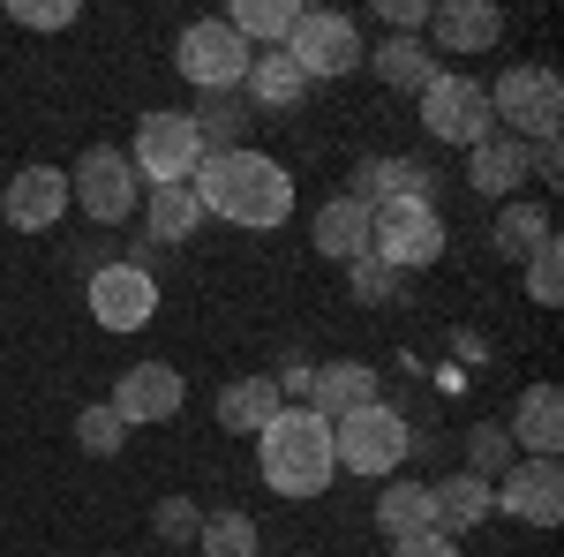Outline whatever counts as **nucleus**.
Instances as JSON below:
<instances>
[{
  "mask_svg": "<svg viewBox=\"0 0 564 557\" xmlns=\"http://www.w3.org/2000/svg\"><path fill=\"white\" fill-rule=\"evenodd\" d=\"M188 189H196L204 218H226L241 234H271V226H286V212H294V173L279 167V159H263L257 143L249 151H226V159H204V167L188 173Z\"/></svg>",
  "mask_w": 564,
  "mask_h": 557,
  "instance_id": "f257e3e1",
  "label": "nucleus"
},
{
  "mask_svg": "<svg viewBox=\"0 0 564 557\" xmlns=\"http://www.w3.org/2000/svg\"><path fill=\"white\" fill-rule=\"evenodd\" d=\"M361 68H377V76H384L391 90H414V98H422V90H430L436 76H444V61H436V53H430L422 39H384L377 53H369V61H361Z\"/></svg>",
  "mask_w": 564,
  "mask_h": 557,
  "instance_id": "a878e982",
  "label": "nucleus"
},
{
  "mask_svg": "<svg viewBox=\"0 0 564 557\" xmlns=\"http://www.w3.org/2000/svg\"><path fill=\"white\" fill-rule=\"evenodd\" d=\"M505 39V8L489 0H430V53L459 61V53H489Z\"/></svg>",
  "mask_w": 564,
  "mask_h": 557,
  "instance_id": "2eb2a0df",
  "label": "nucleus"
},
{
  "mask_svg": "<svg viewBox=\"0 0 564 557\" xmlns=\"http://www.w3.org/2000/svg\"><path fill=\"white\" fill-rule=\"evenodd\" d=\"M444 212H436L430 196H384V204H369V257L391 264L399 279L406 271H430L444 257Z\"/></svg>",
  "mask_w": 564,
  "mask_h": 557,
  "instance_id": "7ed1b4c3",
  "label": "nucleus"
},
{
  "mask_svg": "<svg viewBox=\"0 0 564 557\" xmlns=\"http://www.w3.org/2000/svg\"><path fill=\"white\" fill-rule=\"evenodd\" d=\"M0 218L15 234H53L68 218V167H23L0 189Z\"/></svg>",
  "mask_w": 564,
  "mask_h": 557,
  "instance_id": "4468645a",
  "label": "nucleus"
},
{
  "mask_svg": "<svg viewBox=\"0 0 564 557\" xmlns=\"http://www.w3.org/2000/svg\"><path fill=\"white\" fill-rule=\"evenodd\" d=\"M181 399H188V385H181L174 362H129L106 407H113V415H121L129 429H143V422H174Z\"/></svg>",
  "mask_w": 564,
  "mask_h": 557,
  "instance_id": "ddd939ff",
  "label": "nucleus"
},
{
  "mask_svg": "<svg viewBox=\"0 0 564 557\" xmlns=\"http://www.w3.org/2000/svg\"><path fill=\"white\" fill-rule=\"evenodd\" d=\"M151 535H159V550H196V535H204V505H196V497H159Z\"/></svg>",
  "mask_w": 564,
  "mask_h": 557,
  "instance_id": "7c9ffc66",
  "label": "nucleus"
},
{
  "mask_svg": "<svg viewBox=\"0 0 564 557\" xmlns=\"http://www.w3.org/2000/svg\"><path fill=\"white\" fill-rule=\"evenodd\" d=\"M489 121L505 136H520V143H550L564 129V84L557 68H542V61H512L497 84H489Z\"/></svg>",
  "mask_w": 564,
  "mask_h": 557,
  "instance_id": "20e7f679",
  "label": "nucleus"
},
{
  "mask_svg": "<svg viewBox=\"0 0 564 557\" xmlns=\"http://www.w3.org/2000/svg\"><path fill=\"white\" fill-rule=\"evenodd\" d=\"M557 226H550V204H534V196H512L505 212H497V226H489V249L497 257H512V264H527L542 242H550Z\"/></svg>",
  "mask_w": 564,
  "mask_h": 557,
  "instance_id": "393cba45",
  "label": "nucleus"
},
{
  "mask_svg": "<svg viewBox=\"0 0 564 557\" xmlns=\"http://www.w3.org/2000/svg\"><path fill=\"white\" fill-rule=\"evenodd\" d=\"M332 452H339L347 474L384 482V474H399V460L414 452V429H406V415H399L391 399H369V407H354V415L332 422Z\"/></svg>",
  "mask_w": 564,
  "mask_h": 557,
  "instance_id": "39448f33",
  "label": "nucleus"
},
{
  "mask_svg": "<svg viewBox=\"0 0 564 557\" xmlns=\"http://www.w3.org/2000/svg\"><path fill=\"white\" fill-rule=\"evenodd\" d=\"M196 550L204 557H257L263 550V535H257V519L249 513H204V535H196Z\"/></svg>",
  "mask_w": 564,
  "mask_h": 557,
  "instance_id": "c756f323",
  "label": "nucleus"
},
{
  "mask_svg": "<svg viewBox=\"0 0 564 557\" xmlns=\"http://www.w3.org/2000/svg\"><path fill=\"white\" fill-rule=\"evenodd\" d=\"M308 242H316V257H332V264H361V257H369V204H354V196L316 204Z\"/></svg>",
  "mask_w": 564,
  "mask_h": 557,
  "instance_id": "412c9836",
  "label": "nucleus"
},
{
  "mask_svg": "<svg viewBox=\"0 0 564 557\" xmlns=\"http://www.w3.org/2000/svg\"><path fill=\"white\" fill-rule=\"evenodd\" d=\"M279 407H286L279 377H234V385H218V429H234V437H257Z\"/></svg>",
  "mask_w": 564,
  "mask_h": 557,
  "instance_id": "5701e85b",
  "label": "nucleus"
},
{
  "mask_svg": "<svg viewBox=\"0 0 564 557\" xmlns=\"http://www.w3.org/2000/svg\"><path fill=\"white\" fill-rule=\"evenodd\" d=\"M249 61H257V45L234 39L226 15H204V23H188V31L174 39V68L196 84V98H204V90H241Z\"/></svg>",
  "mask_w": 564,
  "mask_h": 557,
  "instance_id": "6e6552de",
  "label": "nucleus"
},
{
  "mask_svg": "<svg viewBox=\"0 0 564 557\" xmlns=\"http://www.w3.org/2000/svg\"><path fill=\"white\" fill-rule=\"evenodd\" d=\"M129 167L143 189H166V181H188V173L204 167V143H196V129H188V114H143L135 121V143H129Z\"/></svg>",
  "mask_w": 564,
  "mask_h": 557,
  "instance_id": "9d476101",
  "label": "nucleus"
},
{
  "mask_svg": "<svg viewBox=\"0 0 564 557\" xmlns=\"http://www.w3.org/2000/svg\"><path fill=\"white\" fill-rule=\"evenodd\" d=\"M286 61L308 84H339V76H354L369 61V45H361V23L347 8H302L294 31H286Z\"/></svg>",
  "mask_w": 564,
  "mask_h": 557,
  "instance_id": "423d86ee",
  "label": "nucleus"
},
{
  "mask_svg": "<svg viewBox=\"0 0 564 557\" xmlns=\"http://www.w3.org/2000/svg\"><path fill=\"white\" fill-rule=\"evenodd\" d=\"M294 15H302L294 0H234V8H226V31H234L241 45H257V53H263V45H286Z\"/></svg>",
  "mask_w": 564,
  "mask_h": 557,
  "instance_id": "c85d7f7f",
  "label": "nucleus"
},
{
  "mask_svg": "<svg viewBox=\"0 0 564 557\" xmlns=\"http://www.w3.org/2000/svg\"><path fill=\"white\" fill-rule=\"evenodd\" d=\"M257 474H263V490H271V497H294V505L324 497V490L339 482L332 422H324L316 407H302V399H286V407L257 429Z\"/></svg>",
  "mask_w": 564,
  "mask_h": 557,
  "instance_id": "f03ea898",
  "label": "nucleus"
},
{
  "mask_svg": "<svg viewBox=\"0 0 564 557\" xmlns=\"http://www.w3.org/2000/svg\"><path fill=\"white\" fill-rule=\"evenodd\" d=\"M377 527H384V543H406V535H430V527H436L430 482H384V490H377Z\"/></svg>",
  "mask_w": 564,
  "mask_h": 557,
  "instance_id": "bb28decb",
  "label": "nucleus"
},
{
  "mask_svg": "<svg viewBox=\"0 0 564 557\" xmlns=\"http://www.w3.org/2000/svg\"><path fill=\"white\" fill-rule=\"evenodd\" d=\"M76 444H84L90 460H113V452L129 444V422H121V415H113L106 399H90L84 415H76Z\"/></svg>",
  "mask_w": 564,
  "mask_h": 557,
  "instance_id": "2f4dec72",
  "label": "nucleus"
},
{
  "mask_svg": "<svg viewBox=\"0 0 564 557\" xmlns=\"http://www.w3.org/2000/svg\"><path fill=\"white\" fill-rule=\"evenodd\" d=\"M68 204H76L90 226H121V218H135V204H143V181H135L129 151L90 143L84 159L68 167Z\"/></svg>",
  "mask_w": 564,
  "mask_h": 557,
  "instance_id": "0eeeda50",
  "label": "nucleus"
},
{
  "mask_svg": "<svg viewBox=\"0 0 564 557\" xmlns=\"http://www.w3.org/2000/svg\"><path fill=\"white\" fill-rule=\"evenodd\" d=\"M391 557H459V543H452V535H406V543H391Z\"/></svg>",
  "mask_w": 564,
  "mask_h": 557,
  "instance_id": "4c0bfd02",
  "label": "nucleus"
},
{
  "mask_svg": "<svg viewBox=\"0 0 564 557\" xmlns=\"http://www.w3.org/2000/svg\"><path fill=\"white\" fill-rule=\"evenodd\" d=\"M430 505H436V535H452V543H459V535H467V527H481V519H489V482H481V474H436L430 482Z\"/></svg>",
  "mask_w": 564,
  "mask_h": 557,
  "instance_id": "4be33fe9",
  "label": "nucleus"
},
{
  "mask_svg": "<svg viewBox=\"0 0 564 557\" xmlns=\"http://www.w3.org/2000/svg\"><path fill=\"white\" fill-rule=\"evenodd\" d=\"M489 513L520 519V527H557L564 519V468L557 460H512L489 482Z\"/></svg>",
  "mask_w": 564,
  "mask_h": 557,
  "instance_id": "f8f14e48",
  "label": "nucleus"
},
{
  "mask_svg": "<svg viewBox=\"0 0 564 557\" xmlns=\"http://www.w3.org/2000/svg\"><path fill=\"white\" fill-rule=\"evenodd\" d=\"M8 23H23V31H68L76 23V0H15Z\"/></svg>",
  "mask_w": 564,
  "mask_h": 557,
  "instance_id": "c9c22d12",
  "label": "nucleus"
},
{
  "mask_svg": "<svg viewBox=\"0 0 564 557\" xmlns=\"http://www.w3.org/2000/svg\"><path fill=\"white\" fill-rule=\"evenodd\" d=\"M422 129H430L436 143H459V151H475L481 136L497 129V121H489V84L459 76V68H444V76L422 90Z\"/></svg>",
  "mask_w": 564,
  "mask_h": 557,
  "instance_id": "9b49d317",
  "label": "nucleus"
},
{
  "mask_svg": "<svg viewBox=\"0 0 564 557\" xmlns=\"http://www.w3.org/2000/svg\"><path fill=\"white\" fill-rule=\"evenodd\" d=\"M527 301H542V309H557V301H564V242H557V234L527 257Z\"/></svg>",
  "mask_w": 564,
  "mask_h": 557,
  "instance_id": "473e14b6",
  "label": "nucleus"
},
{
  "mask_svg": "<svg viewBox=\"0 0 564 557\" xmlns=\"http://www.w3.org/2000/svg\"><path fill=\"white\" fill-rule=\"evenodd\" d=\"M377 15L391 23V39H422L430 31V0H377Z\"/></svg>",
  "mask_w": 564,
  "mask_h": 557,
  "instance_id": "e433bc0d",
  "label": "nucleus"
},
{
  "mask_svg": "<svg viewBox=\"0 0 564 557\" xmlns=\"http://www.w3.org/2000/svg\"><path fill=\"white\" fill-rule=\"evenodd\" d=\"M520 452H512V437H505V422H481L475 437H467V474H481V482H497V474L512 468Z\"/></svg>",
  "mask_w": 564,
  "mask_h": 557,
  "instance_id": "72a5a7b5",
  "label": "nucleus"
},
{
  "mask_svg": "<svg viewBox=\"0 0 564 557\" xmlns=\"http://www.w3.org/2000/svg\"><path fill=\"white\" fill-rule=\"evenodd\" d=\"M347 287H354V301H399V271L391 264H377V257H361V264H347Z\"/></svg>",
  "mask_w": 564,
  "mask_h": 557,
  "instance_id": "f704fd0d",
  "label": "nucleus"
},
{
  "mask_svg": "<svg viewBox=\"0 0 564 557\" xmlns=\"http://www.w3.org/2000/svg\"><path fill=\"white\" fill-rule=\"evenodd\" d=\"M505 437H512V452L527 460H557L564 444V392L557 385H527L512 399V415H505Z\"/></svg>",
  "mask_w": 564,
  "mask_h": 557,
  "instance_id": "dca6fc26",
  "label": "nucleus"
},
{
  "mask_svg": "<svg viewBox=\"0 0 564 557\" xmlns=\"http://www.w3.org/2000/svg\"><path fill=\"white\" fill-rule=\"evenodd\" d=\"M467 181H475V196L512 204L520 181H527V143H520V136H505V129H489L475 151H467Z\"/></svg>",
  "mask_w": 564,
  "mask_h": 557,
  "instance_id": "aec40b11",
  "label": "nucleus"
},
{
  "mask_svg": "<svg viewBox=\"0 0 564 557\" xmlns=\"http://www.w3.org/2000/svg\"><path fill=\"white\" fill-rule=\"evenodd\" d=\"M188 129H196V143H204V159H226V151H249L257 114H249L241 90H204V98L188 106Z\"/></svg>",
  "mask_w": 564,
  "mask_h": 557,
  "instance_id": "a211bd4d",
  "label": "nucleus"
},
{
  "mask_svg": "<svg viewBox=\"0 0 564 557\" xmlns=\"http://www.w3.org/2000/svg\"><path fill=\"white\" fill-rule=\"evenodd\" d=\"M369 399H384V377H377V362H316V377H308V399L324 422H339L354 407H369Z\"/></svg>",
  "mask_w": 564,
  "mask_h": 557,
  "instance_id": "f3484780",
  "label": "nucleus"
},
{
  "mask_svg": "<svg viewBox=\"0 0 564 557\" xmlns=\"http://www.w3.org/2000/svg\"><path fill=\"white\" fill-rule=\"evenodd\" d=\"M436 181H430V167L422 159H361L354 167V204H384V196H430Z\"/></svg>",
  "mask_w": 564,
  "mask_h": 557,
  "instance_id": "b1692460",
  "label": "nucleus"
},
{
  "mask_svg": "<svg viewBox=\"0 0 564 557\" xmlns=\"http://www.w3.org/2000/svg\"><path fill=\"white\" fill-rule=\"evenodd\" d=\"M84 301H90V317H98V332H143L159 317V271H143L129 257H106L90 271Z\"/></svg>",
  "mask_w": 564,
  "mask_h": 557,
  "instance_id": "1a4fd4ad",
  "label": "nucleus"
},
{
  "mask_svg": "<svg viewBox=\"0 0 564 557\" xmlns=\"http://www.w3.org/2000/svg\"><path fill=\"white\" fill-rule=\"evenodd\" d=\"M143 218H151V242H188L204 226V204L188 181H166V189H143Z\"/></svg>",
  "mask_w": 564,
  "mask_h": 557,
  "instance_id": "cd10ccee",
  "label": "nucleus"
},
{
  "mask_svg": "<svg viewBox=\"0 0 564 557\" xmlns=\"http://www.w3.org/2000/svg\"><path fill=\"white\" fill-rule=\"evenodd\" d=\"M241 98H249V114H294L308 98V76L286 61V45H263L249 61V76H241Z\"/></svg>",
  "mask_w": 564,
  "mask_h": 557,
  "instance_id": "6ab92c4d",
  "label": "nucleus"
}]
</instances>
